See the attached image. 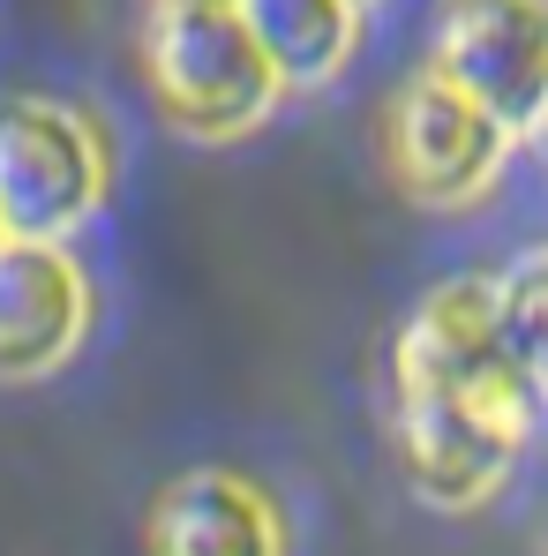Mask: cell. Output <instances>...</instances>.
Wrapping results in <instances>:
<instances>
[{
  "label": "cell",
  "instance_id": "obj_1",
  "mask_svg": "<svg viewBox=\"0 0 548 556\" xmlns=\"http://www.w3.org/2000/svg\"><path fill=\"white\" fill-rule=\"evenodd\" d=\"M391 376H398V459L413 496L436 511L488 504L541 421V383L519 369L504 339L496 278H444L406 316Z\"/></svg>",
  "mask_w": 548,
  "mask_h": 556
},
{
  "label": "cell",
  "instance_id": "obj_2",
  "mask_svg": "<svg viewBox=\"0 0 548 556\" xmlns=\"http://www.w3.org/2000/svg\"><path fill=\"white\" fill-rule=\"evenodd\" d=\"M143 76L166 128L188 143H241L285 91L233 0H158L143 30Z\"/></svg>",
  "mask_w": 548,
  "mask_h": 556
},
{
  "label": "cell",
  "instance_id": "obj_3",
  "mask_svg": "<svg viewBox=\"0 0 548 556\" xmlns=\"http://www.w3.org/2000/svg\"><path fill=\"white\" fill-rule=\"evenodd\" d=\"M113 181L105 136L76 105L8 98L0 105V233L8 241H68Z\"/></svg>",
  "mask_w": 548,
  "mask_h": 556
},
{
  "label": "cell",
  "instance_id": "obj_4",
  "mask_svg": "<svg viewBox=\"0 0 548 556\" xmlns=\"http://www.w3.org/2000/svg\"><path fill=\"white\" fill-rule=\"evenodd\" d=\"M511 143H519V136H511L481 98H466L458 84H444L436 68H421L406 91L391 98V113H383V166H391L398 195L421 203V211H458V203H473L481 188L504 174Z\"/></svg>",
  "mask_w": 548,
  "mask_h": 556
},
{
  "label": "cell",
  "instance_id": "obj_5",
  "mask_svg": "<svg viewBox=\"0 0 548 556\" xmlns=\"http://www.w3.org/2000/svg\"><path fill=\"white\" fill-rule=\"evenodd\" d=\"M429 68L481 98L511 136H534L548 105V0H436Z\"/></svg>",
  "mask_w": 548,
  "mask_h": 556
},
{
  "label": "cell",
  "instance_id": "obj_6",
  "mask_svg": "<svg viewBox=\"0 0 548 556\" xmlns=\"http://www.w3.org/2000/svg\"><path fill=\"white\" fill-rule=\"evenodd\" d=\"M91 331V278L61 241H0V383L53 376Z\"/></svg>",
  "mask_w": 548,
  "mask_h": 556
},
{
  "label": "cell",
  "instance_id": "obj_7",
  "mask_svg": "<svg viewBox=\"0 0 548 556\" xmlns=\"http://www.w3.org/2000/svg\"><path fill=\"white\" fill-rule=\"evenodd\" d=\"M285 542L271 496L241 473H188L151 511V549L181 556H271Z\"/></svg>",
  "mask_w": 548,
  "mask_h": 556
},
{
  "label": "cell",
  "instance_id": "obj_8",
  "mask_svg": "<svg viewBox=\"0 0 548 556\" xmlns=\"http://www.w3.org/2000/svg\"><path fill=\"white\" fill-rule=\"evenodd\" d=\"M233 8L271 53L278 84H331L361 30V0H233Z\"/></svg>",
  "mask_w": 548,
  "mask_h": 556
},
{
  "label": "cell",
  "instance_id": "obj_9",
  "mask_svg": "<svg viewBox=\"0 0 548 556\" xmlns=\"http://www.w3.org/2000/svg\"><path fill=\"white\" fill-rule=\"evenodd\" d=\"M496 301H504V339H511L519 369L534 376L548 399V249H526L496 278Z\"/></svg>",
  "mask_w": 548,
  "mask_h": 556
},
{
  "label": "cell",
  "instance_id": "obj_10",
  "mask_svg": "<svg viewBox=\"0 0 548 556\" xmlns=\"http://www.w3.org/2000/svg\"><path fill=\"white\" fill-rule=\"evenodd\" d=\"M534 136H541V151H548V105H541V121H534Z\"/></svg>",
  "mask_w": 548,
  "mask_h": 556
},
{
  "label": "cell",
  "instance_id": "obj_11",
  "mask_svg": "<svg viewBox=\"0 0 548 556\" xmlns=\"http://www.w3.org/2000/svg\"><path fill=\"white\" fill-rule=\"evenodd\" d=\"M0 241H8V233H0Z\"/></svg>",
  "mask_w": 548,
  "mask_h": 556
},
{
  "label": "cell",
  "instance_id": "obj_12",
  "mask_svg": "<svg viewBox=\"0 0 548 556\" xmlns=\"http://www.w3.org/2000/svg\"><path fill=\"white\" fill-rule=\"evenodd\" d=\"M361 8H368V0H361Z\"/></svg>",
  "mask_w": 548,
  "mask_h": 556
}]
</instances>
